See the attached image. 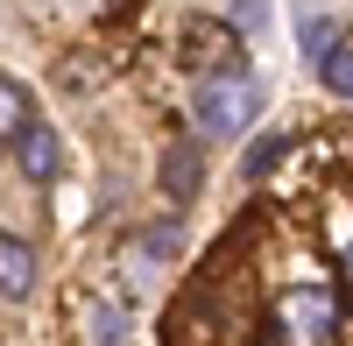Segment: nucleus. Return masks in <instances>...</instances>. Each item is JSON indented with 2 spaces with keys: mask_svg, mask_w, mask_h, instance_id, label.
Masks as SVG:
<instances>
[{
  "mask_svg": "<svg viewBox=\"0 0 353 346\" xmlns=\"http://www.w3.org/2000/svg\"><path fill=\"white\" fill-rule=\"evenodd\" d=\"M261 106H269V92H261V78H241V71H212L191 85V128L198 134H248L261 121Z\"/></svg>",
  "mask_w": 353,
  "mask_h": 346,
  "instance_id": "f257e3e1",
  "label": "nucleus"
},
{
  "mask_svg": "<svg viewBox=\"0 0 353 346\" xmlns=\"http://www.w3.org/2000/svg\"><path fill=\"white\" fill-rule=\"evenodd\" d=\"M233 50H241V28L233 21H191L184 28V71H233Z\"/></svg>",
  "mask_w": 353,
  "mask_h": 346,
  "instance_id": "f03ea898",
  "label": "nucleus"
},
{
  "mask_svg": "<svg viewBox=\"0 0 353 346\" xmlns=\"http://www.w3.org/2000/svg\"><path fill=\"white\" fill-rule=\"evenodd\" d=\"M14 163H21L28 184H57V170H64V141H57V128L28 121V128L14 134Z\"/></svg>",
  "mask_w": 353,
  "mask_h": 346,
  "instance_id": "7ed1b4c3",
  "label": "nucleus"
},
{
  "mask_svg": "<svg viewBox=\"0 0 353 346\" xmlns=\"http://www.w3.org/2000/svg\"><path fill=\"white\" fill-rule=\"evenodd\" d=\"M156 177H163V198H170V205H191L198 184H205V156L191 149V141H170L163 163H156Z\"/></svg>",
  "mask_w": 353,
  "mask_h": 346,
  "instance_id": "20e7f679",
  "label": "nucleus"
},
{
  "mask_svg": "<svg viewBox=\"0 0 353 346\" xmlns=\"http://www.w3.org/2000/svg\"><path fill=\"white\" fill-rule=\"evenodd\" d=\"M28 290H36V247L14 241V234H0V297L21 304Z\"/></svg>",
  "mask_w": 353,
  "mask_h": 346,
  "instance_id": "39448f33",
  "label": "nucleus"
},
{
  "mask_svg": "<svg viewBox=\"0 0 353 346\" xmlns=\"http://www.w3.org/2000/svg\"><path fill=\"white\" fill-rule=\"evenodd\" d=\"M85 325H92V346H121L128 339V311L113 297H85Z\"/></svg>",
  "mask_w": 353,
  "mask_h": 346,
  "instance_id": "423d86ee",
  "label": "nucleus"
},
{
  "mask_svg": "<svg viewBox=\"0 0 353 346\" xmlns=\"http://www.w3.org/2000/svg\"><path fill=\"white\" fill-rule=\"evenodd\" d=\"M21 128H28V92H21V85H14V78H0V134H8V141H14Z\"/></svg>",
  "mask_w": 353,
  "mask_h": 346,
  "instance_id": "0eeeda50",
  "label": "nucleus"
},
{
  "mask_svg": "<svg viewBox=\"0 0 353 346\" xmlns=\"http://www.w3.org/2000/svg\"><path fill=\"white\" fill-rule=\"evenodd\" d=\"M297 43H304V57L325 64V57L339 50V43H332V14H304V21H297Z\"/></svg>",
  "mask_w": 353,
  "mask_h": 346,
  "instance_id": "6e6552de",
  "label": "nucleus"
},
{
  "mask_svg": "<svg viewBox=\"0 0 353 346\" xmlns=\"http://www.w3.org/2000/svg\"><path fill=\"white\" fill-rule=\"evenodd\" d=\"M318 71H325V85H332L339 99H353V43H339V50H332V57H325Z\"/></svg>",
  "mask_w": 353,
  "mask_h": 346,
  "instance_id": "1a4fd4ad",
  "label": "nucleus"
},
{
  "mask_svg": "<svg viewBox=\"0 0 353 346\" xmlns=\"http://www.w3.org/2000/svg\"><path fill=\"white\" fill-rule=\"evenodd\" d=\"M176 247H184V234H176V219H163V226H149V234H141V254H149V262H170Z\"/></svg>",
  "mask_w": 353,
  "mask_h": 346,
  "instance_id": "9d476101",
  "label": "nucleus"
},
{
  "mask_svg": "<svg viewBox=\"0 0 353 346\" xmlns=\"http://www.w3.org/2000/svg\"><path fill=\"white\" fill-rule=\"evenodd\" d=\"M233 28H241V36H261V28H269V0H233V14H226Z\"/></svg>",
  "mask_w": 353,
  "mask_h": 346,
  "instance_id": "9b49d317",
  "label": "nucleus"
},
{
  "mask_svg": "<svg viewBox=\"0 0 353 346\" xmlns=\"http://www.w3.org/2000/svg\"><path fill=\"white\" fill-rule=\"evenodd\" d=\"M276 156H283V141H254V149H248V177H261Z\"/></svg>",
  "mask_w": 353,
  "mask_h": 346,
  "instance_id": "f8f14e48",
  "label": "nucleus"
}]
</instances>
